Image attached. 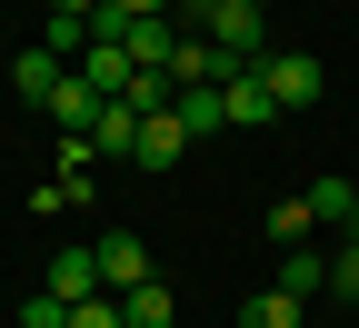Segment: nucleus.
Wrapping results in <instances>:
<instances>
[{
  "label": "nucleus",
  "instance_id": "obj_10",
  "mask_svg": "<svg viewBox=\"0 0 359 328\" xmlns=\"http://www.w3.org/2000/svg\"><path fill=\"white\" fill-rule=\"evenodd\" d=\"M120 50H130V70H170V50H180V30H170V20H140V30L120 40Z\"/></svg>",
  "mask_w": 359,
  "mask_h": 328
},
{
  "label": "nucleus",
  "instance_id": "obj_12",
  "mask_svg": "<svg viewBox=\"0 0 359 328\" xmlns=\"http://www.w3.org/2000/svg\"><path fill=\"white\" fill-rule=\"evenodd\" d=\"M120 318H130V328H170V318H180L170 278H150V289H130V299H120Z\"/></svg>",
  "mask_w": 359,
  "mask_h": 328
},
{
  "label": "nucleus",
  "instance_id": "obj_9",
  "mask_svg": "<svg viewBox=\"0 0 359 328\" xmlns=\"http://www.w3.org/2000/svg\"><path fill=\"white\" fill-rule=\"evenodd\" d=\"M269 289H290V299H320V289H330V259H320V249H290Z\"/></svg>",
  "mask_w": 359,
  "mask_h": 328
},
{
  "label": "nucleus",
  "instance_id": "obj_14",
  "mask_svg": "<svg viewBox=\"0 0 359 328\" xmlns=\"http://www.w3.org/2000/svg\"><path fill=\"white\" fill-rule=\"evenodd\" d=\"M269 239H280V249H309V239H320V219H309V199H280V209H269Z\"/></svg>",
  "mask_w": 359,
  "mask_h": 328
},
{
  "label": "nucleus",
  "instance_id": "obj_21",
  "mask_svg": "<svg viewBox=\"0 0 359 328\" xmlns=\"http://www.w3.org/2000/svg\"><path fill=\"white\" fill-rule=\"evenodd\" d=\"M50 10H70V20H90V10H100V0H50Z\"/></svg>",
  "mask_w": 359,
  "mask_h": 328
},
{
  "label": "nucleus",
  "instance_id": "obj_7",
  "mask_svg": "<svg viewBox=\"0 0 359 328\" xmlns=\"http://www.w3.org/2000/svg\"><path fill=\"white\" fill-rule=\"evenodd\" d=\"M80 80L100 90V100H120V90H130V50H120V40H90V50H80Z\"/></svg>",
  "mask_w": 359,
  "mask_h": 328
},
{
  "label": "nucleus",
  "instance_id": "obj_19",
  "mask_svg": "<svg viewBox=\"0 0 359 328\" xmlns=\"http://www.w3.org/2000/svg\"><path fill=\"white\" fill-rule=\"evenodd\" d=\"M330 289H339V299H359V239H349V249L330 259Z\"/></svg>",
  "mask_w": 359,
  "mask_h": 328
},
{
  "label": "nucleus",
  "instance_id": "obj_13",
  "mask_svg": "<svg viewBox=\"0 0 359 328\" xmlns=\"http://www.w3.org/2000/svg\"><path fill=\"white\" fill-rule=\"evenodd\" d=\"M50 120H60V129H90V120H100V90L70 70V80H60V100H50Z\"/></svg>",
  "mask_w": 359,
  "mask_h": 328
},
{
  "label": "nucleus",
  "instance_id": "obj_18",
  "mask_svg": "<svg viewBox=\"0 0 359 328\" xmlns=\"http://www.w3.org/2000/svg\"><path fill=\"white\" fill-rule=\"evenodd\" d=\"M20 328H70V299H50V289H40V299L20 308Z\"/></svg>",
  "mask_w": 359,
  "mask_h": 328
},
{
  "label": "nucleus",
  "instance_id": "obj_6",
  "mask_svg": "<svg viewBox=\"0 0 359 328\" xmlns=\"http://www.w3.org/2000/svg\"><path fill=\"white\" fill-rule=\"evenodd\" d=\"M50 299H70V308L100 299V249H60V259H50Z\"/></svg>",
  "mask_w": 359,
  "mask_h": 328
},
{
  "label": "nucleus",
  "instance_id": "obj_3",
  "mask_svg": "<svg viewBox=\"0 0 359 328\" xmlns=\"http://www.w3.org/2000/svg\"><path fill=\"white\" fill-rule=\"evenodd\" d=\"M90 150H100V159H140V110H130V100H100V120H90Z\"/></svg>",
  "mask_w": 359,
  "mask_h": 328
},
{
  "label": "nucleus",
  "instance_id": "obj_5",
  "mask_svg": "<svg viewBox=\"0 0 359 328\" xmlns=\"http://www.w3.org/2000/svg\"><path fill=\"white\" fill-rule=\"evenodd\" d=\"M219 110H230V129H269V120H280V100H269L259 70H240L230 90H219Z\"/></svg>",
  "mask_w": 359,
  "mask_h": 328
},
{
  "label": "nucleus",
  "instance_id": "obj_15",
  "mask_svg": "<svg viewBox=\"0 0 359 328\" xmlns=\"http://www.w3.org/2000/svg\"><path fill=\"white\" fill-rule=\"evenodd\" d=\"M180 129H190V139L230 129V110H219V90H180Z\"/></svg>",
  "mask_w": 359,
  "mask_h": 328
},
{
  "label": "nucleus",
  "instance_id": "obj_4",
  "mask_svg": "<svg viewBox=\"0 0 359 328\" xmlns=\"http://www.w3.org/2000/svg\"><path fill=\"white\" fill-rule=\"evenodd\" d=\"M60 80H70V60H50V50H20V60H11V90H20L30 110H50V100H60Z\"/></svg>",
  "mask_w": 359,
  "mask_h": 328
},
{
  "label": "nucleus",
  "instance_id": "obj_1",
  "mask_svg": "<svg viewBox=\"0 0 359 328\" xmlns=\"http://www.w3.org/2000/svg\"><path fill=\"white\" fill-rule=\"evenodd\" d=\"M259 80H269V100H280V110H309V100L330 90V70L309 60V50H269V60H259Z\"/></svg>",
  "mask_w": 359,
  "mask_h": 328
},
{
  "label": "nucleus",
  "instance_id": "obj_16",
  "mask_svg": "<svg viewBox=\"0 0 359 328\" xmlns=\"http://www.w3.org/2000/svg\"><path fill=\"white\" fill-rule=\"evenodd\" d=\"M240 328H299V299H290V289H259V299L240 308Z\"/></svg>",
  "mask_w": 359,
  "mask_h": 328
},
{
  "label": "nucleus",
  "instance_id": "obj_8",
  "mask_svg": "<svg viewBox=\"0 0 359 328\" xmlns=\"http://www.w3.org/2000/svg\"><path fill=\"white\" fill-rule=\"evenodd\" d=\"M309 219L320 229H359V179H320L309 190Z\"/></svg>",
  "mask_w": 359,
  "mask_h": 328
},
{
  "label": "nucleus",
  "instance_id": "obj_20",
  "mask_svg": "<svg viewBox=\"0 0 359 328\" xmlns=\"http://www.w3.org/2000/svg\"><path fill=\"white\" fill-rule=\"evenodd\" d=\"M110 10H130V20H160V10H180V0H110Z\"/></svg>",
  "mask_w": 359,
  "mask_h": 328
},
{
  "label": "nucleus",
  "instance_id": "obj_11",
  "mask_svg": "<svg viewBox=\"0 0 359 328\" xmlns=\"http://www.w3.org/2000/svg\"><path fill=\"white\" fill-rule=\"evenodd\" d=\"M180 150H190V129H180V110H160V120H140V159H150V169H170Z\"/></svg>",
  "mask_w": 359,
  "mask_h": 328
},
{
  "label": "nucleus",
  "instance_id": "obj_2",
  "mask_svg": "<svg viewBox=\"0 0 359 328\" xmlns=\"http://www.w3.org/2000/svg\"><path fill=\"white\" fill-rule=\"evenodd\" d=\"M150 249H140V229H110V239H100V289L110 299H130V289H150Z\"/></svg>",
  "mask_w": 359,
  "mask_h": 328
},
{
  "label": "nucleus",
  "instance_id": "obj_17",
  "mask_svg": "<svg viewBox=\"0 0 359 328\" xmlns=\"http://www.w3.org/2000/svg\"><path fill=\"white\" fill-rule=\"evenodd\" d=\"M70 328H130V318H120V299L100 289V299H80V308H70Z\"/></svg>",
  "mask_w": 359,
  "mask_h": 328
},
{
  "label": "nucleus",
  "instance_id": "obj_22",
  "mask_svg": "<svg viewBox=\"0 0 359 328\" xmlns=\"http://www.w3.org/2000/svg\"><path fill=\"white\" fill-rule=\"evenodd\" d=\"M349 239H359V229H349Z\"/></svg>",
  "mask_w": 359,
  "mask_h": 328
}]
</instances>
